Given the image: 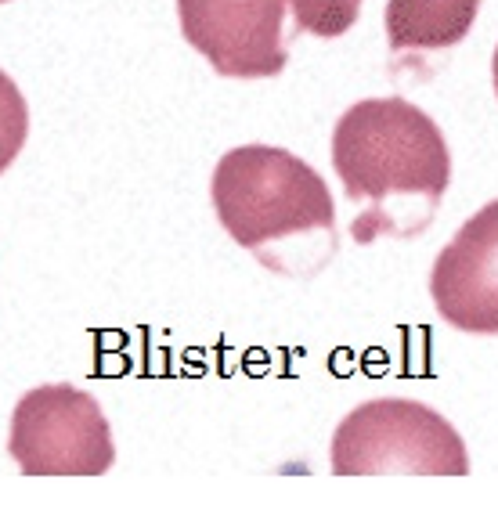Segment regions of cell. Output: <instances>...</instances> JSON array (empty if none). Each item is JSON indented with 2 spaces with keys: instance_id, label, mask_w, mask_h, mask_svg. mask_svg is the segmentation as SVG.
Returning a JSON list of instances; mask_svg holds the SVG:
<instances>
[{
  "instance_id": "obj_1",
  "label": "cell",
  "mask_w": 498,
  "mask_h": 512,
  "mask_svg": "<svg viewBox=\"0 0 498 512\" xmlns=\"http://www.w3.org/2000/svg\"><path fill=\"white\" fill-rule=\"evenodd\" d=\"M332 166L358 206L354 242L412 238L434 224L452 184V152L441 127L405 98H365L332 130Z\"/></svg>"
},
{
  "instance_id": "obj_2",
  "label": "cell",
  "mask_w": 498,
  "mask_h": 512,
  "mask_svg": "<svg viewBox=\"0 0 498 512\" xmlns=\"http://www.w3.org/2000/svg\"><path fill=\"white\" fill-rule=\"evenodd\" d=\"M210 199L221 228L275 275H314L336 256L329 184L286 148L242 145L224 152Z\"/></svg>"
},
{
  "instance_id": "obj_3",
  "label": "cell",
  "mask_w": 498,
  "mask_h": 512,
  "mask_svg": "<svg viewBox=\"0 0 498 512\" xmlns=\"http://www.w3.org/2000/svg\"><path fill=\"white\" fill-rule=\"evenodd\" d=\"M332 473H434L466 476L470 455L444 415L430 404L383 397L358 404L332 433Z\"/></svg>"
},
{
  "instance_id": "obj_4",
  "label": "cell",
  "mask_w": 498,
  "mask_h": 512,
  "mask_svg": "<svg viewBox=\"0 0 498 512\" xmlns=\"http://www.w3.org/2000/svg\"><path fill=\"white\" fill-rule=\"evenodd\" d=\"M8 451L26 476H102L116 462L102 404L69 383H47L19 397Z\"/></svg>"
},
{
  "instance_id": "obj_5",
  "label": "cell",
  "mask_w": 498,
  "mask_h": 512,
  "mask_svg": "<svg viewBox=\"0 0 498 512\" xmlns=\"http://www.w3.org/2000/svg\"><path fill=\"white\" fill-rule=\"evenodd\" d=\"M296 0H177L181 37L231 80H268L289 62Z\"/></svg>"
},
{
  "instance_id": "obj_6",
  "label": "cell",
  "mask_w": 498,
  "mask_h": 512,
  "mask_svg": "<svg viewBox=\"0 0 498 512\" xmlns=\"http://www.w3.org/2000/svg\"><path fill=\"white\" fill-rule=\"evenodd\" d=\"M430 296L452 329L498 336V199L473 213L437 253Z\"/></svg>"
},
{
  "instance_id": "obj_7",
  "label": "cell",
  "mask_w": 498,
  "mask_h": 512,
  "mask_svg": "<svg viewBox=\"0 0 498 512\" xmlns=\"http://www.w3.org/2000/svg\"><path fill=\"white\" fill-rule=\"evenodd\" d=\"M480 0H387L390 55H437L462 44L477 22Z\"/></svg>"
},
{
  "instance_id": "obj_8",
  "label": "cell",
  "mask_w": 498,
  "mask_h": 512,
  "mask_svg": "<svg viewBox=\"0 0 498 512\" xmlns=\"http://www.w3.org/2000/svg\"><path fill=\"white\" fill-rule=\"evenodd\" d=\"M293 15L300 33H314V37L332 40V37H343L358 22L361 0H296Z\"/></svg>"
},
{
  "instance_id": "obj_9",
  "label": "cell",
  "mask_w": 498,
  "mask_h": 512,
  "mask_svg": "<svg viewBox=\"0 0 498 512\" xmlns=\"http://www.w3.org/2000/svg\"><path fill=\"white\" fill-rule=\"evenodd\" d=\"M29 134V109L8 73H0V174L19 159Z\"/></svg>"
},
{
  "instance_id": "obj_10",
  "label": "cell",
  "mask_w": 498,
  "mask_h": 512,
  "mask_svg": "<svg viewBox=\"0 0 498 512\" xmlns=\"http://www.w3.org/2000/svg\"><path fill=\"white\" fill-rule=\"evenodd\" d=\"M491 80H495V94H498V47H495V58H491Z\"/></svg>"
},
{
  "instance_id": "obj_11",
  "label": "cell",
  "mask_w": 498,
  "mask_h": 512,
  "mask_svg": "<svg viewBox=\"0 0 498 512\" xmlns=\"http://www.w3.org/2000/svg\"><path fill=\"white\" fill-rule=\"evenodd\" d=\"M0 4H8V0H0Z\"/></svg>"
}]
</instances>
